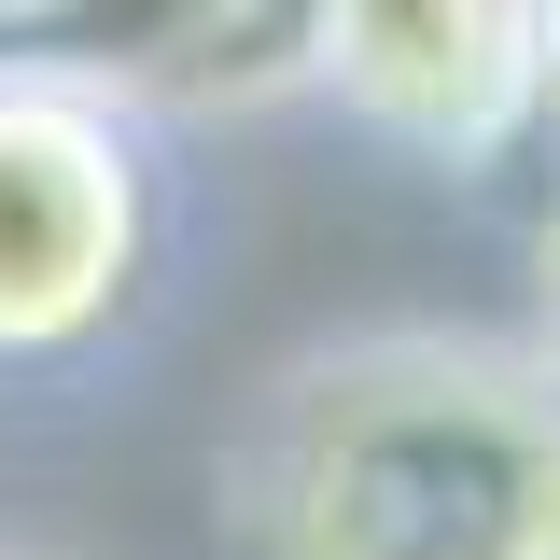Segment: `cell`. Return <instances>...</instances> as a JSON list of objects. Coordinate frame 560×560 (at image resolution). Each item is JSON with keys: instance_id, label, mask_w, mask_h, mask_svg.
<instances>
[{"instance_id": "obj_1", "label": "cell", "mask_w": 560, "mask_h": 560, "mask_svg": "<svg viewBox=\"0 0 560 560\" xmlns=\"http://www.w3.org/2000/svg\"><path fill=\"white\" fill-rule=\"evenodd\" d=\"M238 560H560V337H337L224 463Z\"/></svg>"}, {"instance_id": "obj_2", "label": "cell", "mask_w": 560, "mask_h": 560, "mask_svg": "<svg viewBox=\"0 0 560 560\" xmlns=\"http://www.w3.org/2000/svg\"><path fill=\"white\" fill-rule=\"evenodd\" d=\"M154 267V154L113 70L0 57V364L84 350Z\"/></svg>"}, {"instance_id": "obj_3", "label": "cell", "mask_w": 560, "mask_h": 560, "mask_svg": "<svg viewBox=\"0 0 560 560\" xmlns=\"http://www.w3.org/2000/svg\"><path fill=\"white\" fill-rule=\"evenodd\" d=\"M308 84L393 154L490 168L533 140V0H308Z\"/></svg>"}, {"instance_id": "obj_4", "label": "cell", "mask_w": 560, "mask_h": 560, "mask_svg": "<svg viewBox=\"0 0 560 560\" xmlns=\"http://www.w3.org/2000/svg\"><path fill=\"white\" fill-rule=\"evenodd\" d=\"M533 140L560 154V0H533Z\"/></svg>"}, {"instance_id": "obj_5", "label": "cell", "mask_w": 560, "mask_h": 560, "mask_svg": "<svg viewBox=\"0 0 560 560\" xmlns=\"http://www.w3.org/2000/svg\"><path fill=\"white\" fill-rule=\"evenodd\" d=\"M547 280H560V238H547ZM547 337H560V294H547Z\"/></svg>"}]
</instances>
